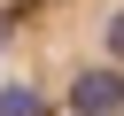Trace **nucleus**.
<instances>
[{
    "label": "nucleus",
    "mask_w": 124,
    "mask_h": 116,
    "mask_svg": "<svg viewBox=\"0 0 124 116\" xmlns=\"http://www.w3.org/2000/svg\"><path fill=\"white\" fill-rule=\"evenodd\" d=\"M0 116H46V101L31 85H0Z\"/></svg>",
    "instance_id": "obj_2"
},
{
    "label": "nucleus",
    "mask_w": 124,
    "mask_h": 116,
    "mask_svg": "<svg viewBox=\"0 0 124 116\" xmlns=\"http://www.w3.org/2000/svg\"><path fill=\"white\" fill-rule=\"evenodd\" d=\"M70 116H124V70H85V77H70Z\"/></svg>",
    "instance_id": "obj_1"
},
{
    "label": "nucleus",
    "mask_w": 124,
    "mask_h": 116,
    "mask_svg": "<svg viewBox=\"0 0 124 116\" xmlns=\"http://www.w3.org/2000/svg\"><path fill=\"white\" fill-rule=\"evenodd\" d=\"M108 54H116V62H124V8H116V15H108Z\"/></svg>",
    "instance_id": "obj_3"
},
{
    "label": "nucleus",
    "mask_w": 124,
    "mask_h": 116,
    "mask_svg": "<svg viewBox=\"0 0 124 116\" xmlns=\"http://www.w3.org/2000/svg\"><path fill=\"white\" fill-rule=\"evenodd\" d=\"M8 31H16V15H8V8H0V46H8Z\"/></svg>",
    "instance_id": "obj_4"
}]
</instances>
